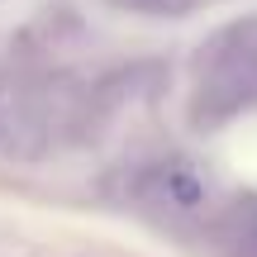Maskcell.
<instances>
[{
    "instance_id": "1",
    "label": "cell",
    "mask_w": 257,
    "mask_h": 257,
    "mask_svg": "<svg viewBox=\"0 0 257 257\" xmlns=\"http://www.w3.org/2000/svg\"><path fill=\"white\" fill-rule=\"evenodd\" d=\"M257 91V29H238L233 48H224L210 67V81L200 91L205 119H224Z\"/></svg>"
},
{
    "instance_id": "3",
    "label": "cell",
    "mask_w": 257,
    "mask_h": 257,
    "mask_svg": "<svg viewBox=\"0 0 257 257\" xmlns=\"http://www.w3.org/2000/svg\"><path fill=\"white\" fill-rule=\"evenodd\" d=\"M119 5L138 10V15H186L195 0H119Z\"/></svg>"
},
{
    "instance_id": "2",
    "label": "cell",
    "mask_w": 257,
    "mask_h": 257,
    "mask_svg": "<svg viewBox=\"0 0 257 257\" xmlns=\"http://www.w3.org/2000/svg\"><path fill=\"white\" fill-rule=\"evenodd\" d=\"M143 200L162 205L172 214H200L210 205V186L191 167H157V172L143 176Z\"/></svg>"
}]
</instances>
